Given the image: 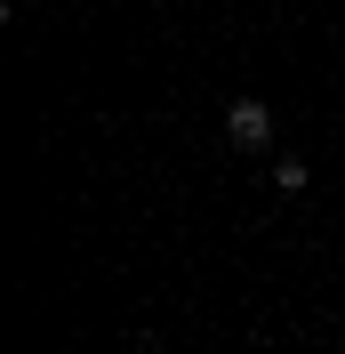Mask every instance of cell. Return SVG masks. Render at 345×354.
<instances>
[{"label": "cell", "mask_w": 345, "mask_h": 354, "mask_svg": "<svg viewBox=\"0 0 345 354\" xmlns=\"http://www.w3.org/2000/svg\"><path fill=\"white\" fill-rule=\"evenodd\" d=\"M225 137H233L241 153L273 145V105H265V97H233V105H225Z\"/></svg>", "instance_id": "obj_1"}, {"label": "cell", "mask_w": 345, "mask_h": 354, "mask_svg": "<svg viewBox=\"0 0 345 354\" xmlns=\"http://www.w3.org/2000/svg\"><path fill=\"white\" fill-rule=\"evenodd\" d=\"M273 185H281V194H305V161L281 153V161H273Z\"/></svg>", "instance_id": "obj_2"}, {"label": "cell", "mask_w": 345, "mask_h": 354, "mask_svg": "<svg viewBox=\"0 0 345 354\" xmlns=\"http://www.w3.org/2000/svg\"><path fill=\"white\" fill-rule=\"evenodd\" d=\"M129 354H152V346H129Z\"/></svg>", "instance_id": "obj_3"}]
</instances>
